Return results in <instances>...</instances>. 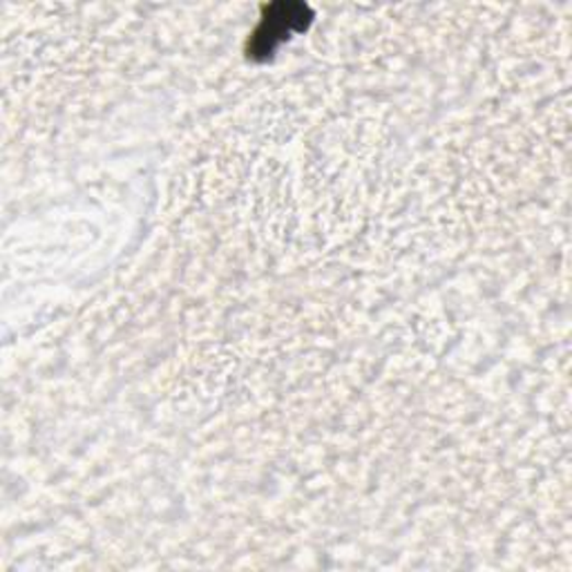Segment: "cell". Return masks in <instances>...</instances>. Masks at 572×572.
<instances>
[{
  "label": "cell",
  "instance_id": "cell-1",
  "mask_svg": "<svg viewBox=\"0 0 572 572\" xmlns=\"http://www.w3.org/2000/svg\"><path fill=\"white\" fill-rule=\"evenodd\" d=\"M309 23V10L302 5H273L267 21L256 34V52L269 54L276 47V41L289 32V27H304Z\"/></svg>",
  "mask_w": 572,
  "mask_h": 572
}]
</instances>
